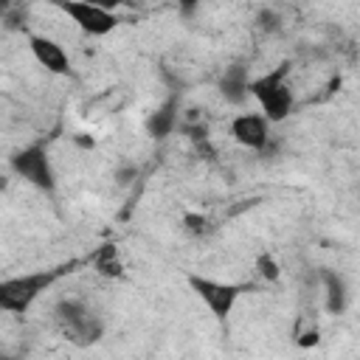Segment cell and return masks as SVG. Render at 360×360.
<instances>
[{
    "mask_svg": "<svg viewBox=\"0 0 360 360\" xmlns=\"http://www.w3.org/2000/svg\"><path fill=\"white\" fill-rule=\"evenodd\" d=\"M11 169L20 180L34 186L37 191H45V194L56 191V172H53V163L42 143H31V146H22L20 152H14Z\"/></svg>",
    "mask_w": 360,
    "mask_h": 360,
    "instance_id": "4",
    "label": "cell"
},
{
    "mask_svg": "<svg viewBox=\"0 0 360 360\" xmlns=\"http://www.w3.org/2000/svg\"><path fill=\"white\" fill-rule=\"evenodd\" d=\"M93 267L101 278H124V262L118 256V248L110 242L93 253Z\"/></svg>",
    "mask_w": 360,
    "mask_h": 360,
    "instance_id": "12",
    "label": "cell"
},
{
    "mask_svg": "<svg viewBox=\"0 0 360 360\" xmlns=\"http://www.w3.org/2000/svg\"><path fill=\"white\" fill-rule=\"evenodd\" d=\"M180 225H183V231H186L188 236H194V239H202V236H208V233L214 231L211 217H205V214H200V211H186L183 219H180Z\"/></svg>",
    "mask_w": 360,
    "mask_h": 360,
    "instance_id": "13",
    "label": "cell"
},
{
    "mask_svg": "<svg viewBox=\"0 0 360 360\" xmlns=\"http://www.w3.org/2000/svg\"><path fill=\"white\" fill-rule=\"evenodd\" d=\"M59 332L76 346H93L104 338V318L82 298H62L53 307Z\"/></svg>",
    "mask_w": 360,
    "mask_h": 360,
    "instance_id": "1",
    "label": "cell"
},
{
    "mask_svg": "<svg viewBox=\"0 0 360 360\" xmlns=\"http://www.w3.org/2000/svg\"><path fill=\"white\" fill-rule=\"evenodd\" d=\"M87 3H93L98 8H107V11H118V8L129 6V0H87Z\"/></svg>",
    "mask_w": 360,
    "mask_h": 360,
    "instance_id": "18",
    "label": "cell"
},
{
    "mask_svg": "<svg viewBox=\"0 0 360 360\" xmlns=\"http://www.w3.org/2000/svg\"><path fill=\"white\" fill-rule=\"evenodd\" d=\"M28 48H31V56L37 59V65L45 68L48 73H56V76L70 73V56L56 39H51L45 34H28Z\"/></svg>",
    "mask_w": 360,
    "mask_h": 360,
    "instance_id": "8",
    "label": "cell"
},
{
    "mask_svg": "<svg viewBox=\"0 0 360 360\" xmlns=\"http://www.w3.org/2000/svg\"><path fill=\"white\" fill-rule=\"evenodd\" d=\"M321 281H323V307L329 315H343V309L349 307V287L346 278L338 270L323 267L321 270Z\"/></svg>",
    "mask_w": 360,
    "mask_h": 360,
    "instance_id": "9",
    "label": "cell"
},
{
    "mask_svg": "<svg viewBox=\"0 0 360 360\" xmlns=\"http://www.w3.org/2000/svg\"><path fill=\"white\" fill-rule=\"evenodd\" d=\"M231 138L245 149H267L270 141V121L264 112H239L231 118Z\"/></svg>",
    "mask_w": 360,
    "mask_h": 360,
    "instance_id": "7",
    "label": "cell"
},
{
    "mask_svg": "<svg viewBox=\"0 0 360 360\" xmlns=\"http://www.w3.org/2000/svg\"><path fill=\"white\" fill-rule=\"evenodd\" d=\"M250 76H248V68L245 65H231L222 70L219 76V93L225 101L231 104H242L248 96H250Z\"/></svg>",
    "mask_w": 360,
    "mask_h": 360,
    "instance_id": "10",
    "label": "cell"
},
{
    "mask_svg": "<svg viewBox=\"0 0 360 360\" xmlns=\"http://www.w3.org/2000/svg\"><path fill=\"white\" fill-rule=\"evenodd\" d=\"M188 287L191 292L208 307V312L217 318V321H228L239 295L245 292V284H233V281H217V278H208V276H200V273H191L188 276Z\"/></svg>",
    "mask_w": 360,
    "mask_h": 360,
    "instance_id": "5",
    "label": "cell"
},
{
    "mask_svg": "<svg viewBox=\"0 0 360 360\" xmlns=\"http://www.w3.org/2000/svg\"><path fill=\"white\" fill-rule=\"evenodd\" d=\"M51 3L87 37H107L121 22L115 11L98 8L93 3H87V0H51Z\"/></svg>",
    "mask_w": 360,
    "mask_h": 360,
    "instance_id": "6",
    "label": "cell"
},
{
    "mask_svg": "<svg viewBox=\"0 0 360 360\" xmlns=\"http://www.w3.org/2000/svg\"><path fill=\"white\" fill-rule=\"evenodd\" d=\"M177 124H180V104H177V98L172 96V98H166L155 112H149V118H146V132H149L155 141H163V138H169V135L174 132Z\"/></svg>",
    "mask_w": 360,
    "mask_h": 360,
    "instance_id": "11",
    "label": "cell"
},
{
    "mask_svg": "<svg viewBox=\"0 0 360 360\" xmlns=\"http://www.w3.org/2000/svg\"><path fill=\"white\" fill-rule=\"evenodd\" d=\"M76 143H79V146H84V149H93V143H96V141H93V138H84V132H79V135H76Z\"/></svg>",
    "mask_w": 360,
    "mask_h": 360,
    "instance_id": "20",
    "label": "cell"
},
{
    "mask_svg": "<svg viewBox=\"0 0 360 360\" xmlns=\"http://www.w3.org/2000/svg\"><path fill=\"white\" fill-rule=\"evenodd\" d=\"M318 340H321V332H318V329L312 326V329H307V332H301L295 343H298L301 349H309V346H318Z\"/></svg>",
    "mask_w": 360,
    "mask_h": 360,
    "instance_id": "16",
    "label": "cell"
},
{
    "mask_svg": "<svg viewBox=\"0 0 360 360\" xmlns=\"http://www.w3.org/2000/svg\"><path fill=\"white\" fill-rule=\"evenodd\" d=\"M256 28L264 34H278L281 31V14L276 8H262L256 14Z\"/></svg>",
    "mask_w": 360,
    "mask_h": 360,
    "instance_id": "15",
    "label": "cell"
},
{
    "mask_svg": "<svg viewBox=\"0 0 360 360\" xmlns=\"http://www.w3.org/2000/svg\"><path fill=\"white\" fill-rule=\"evenodd\" d=\"M56 276H59V270H34V273L3 278L0 281V309L25 315L34 307V301L53 284Z\"/></svg>",
    "mask_w": 360,
    "mask_h": 360,
    "instance_id": "3",
    "label": "cell"
},
{
    "mask_svg": "<svg viewBox=\"0 0 360 360\" xmlns=\"http://www.w3.org/2000/svg\"><path fill=\"white\" fill-rule=\"evenodd\" d=\"M135 174H138L135 166H121V169H115V183L118 186H127L129 180H135Z\"/></svg>",
    "mask_w": 360,
    "mask_h": 360,
    "instance_id": "17",
    "label": "cell"
},
{
    "mask_svg": "<svg viewBox=\"0 0 360 360\" xmlns=\"http://www.w3.org/2000/svg\"><path fill=\"white\" fill-rule=\"evenodd\" d=\"M202 0H177V6H180V11H186V14H191L197 6H200Z\"/></svg>",
    "mask_w": 360,
    "mask_h": 360,
    "instance_id": "19",
    "label": "cell"
},
{
    "mask_svg": "<svg viewBox=\"0 0 360 360\" xmlns=\"http://www.w3.org/2000/svg\"><path fill=\"white\" fill-rule=\"evenodd\" d=\"M287 73H290V65L281 62L276 70L250 82V96L256 98V104L262 107V112L267 115L270 124H281L295 107V96L290 90Z\"/></svg>",
    "mask_w": 360,
    "mask_h": 360,
    "instance_id": "2",
    "label": "cell"
},
{
    "mask_svg": "<svg viewBox=\"0 0 360 360\" xmlns=\"http://www.w3.org/2000/svg\"><path fill=\"white\" fill-rule=\"evenodd\" d=\"M256 273H259L264 281L276 284V281L281 278V264L276 262V256H270V253H259V259H256Z\"/></svg>",
    "mask_w": 360,
    "mask_h": 360,
    "instance_id": "14",
    "label": "cell"
}]
</instances>
